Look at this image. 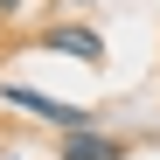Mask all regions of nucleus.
I'll return each instance as SVG.
<instances>
[{
  "label": "nucleus",
  "instance_id": "1",
  "mask_svg": "<svg viewBox=\"0 0 160 160\" xmlns=\"http://www.w3.org/2000/svg\"><path fill=\"white\" fill-rule=\"evenodd\" d=\"M0 98H7L14 112H28V118H42V125H56V132H91V112H84V104L42 98V91H28V84H0Z\"/></svg>",
  "mask_w": 160,
  "mask_h": 160
},
{
  "label": "nucleus",
  "instance_id": "2",
  "mask_svg": "<svg viewBox=\"0 0 160 160\" xmlns=\"http://www.w3.org/2000/svg\"><path fill=\"white\" fill-rule=\"evenodd\" d=\"M42 49H56V56H77V63H104V35L84 28V21H63V28H49Z\"/></svg>",
  "mask_w": 160,
  "mask_h": 160
},
{
  "label": "nucleus",
  "instance_id": "3",
  "mask_svg": "<svg viewBox=\"0 0 160 160\" xmlns=\"http://www.w3.org/2000/svg\"><path fill=\"white\" fill-rule=\"evenodd\" d=\"M63 160H125V139H112V132H63Z\"/></svg>",
  "mask_w": 160,
  "mask_h": 160
},
{
  "label": "nucleus",
  "instance_id": "4",
  "mask_svg": "<svg viewBox=\"0 0 160 160\" xmlns=\"http://www.w3.org/2000/svg\"><path fill=\"white\" fill-rule=\"evenodd\" d=\"M21 7H28V0H0V21H14V14H21Z\"/></svg>",
  "mask_w": 160,
  "mask_h": 160
},
{
  "label": "nucleus",
  "instance_id": "5",
  "mask_svg": "<svg viewBox=\"0 0 160 160\" xmlns=\"http://www.w3.org/2000/svg\"><path fill=\"white\" fill-rule=\"evenodd\" d=\"M70 7H91V0H70Z\"/></svg>",
  "mask_w": 160,
  "mask_h": 160
},
{
  "label": "nucleus",
  "instance_id": "6",
  "mask_svg": "<svg viewBox=\"0 0 160 160\" xmlns=\"http://www.w3.org/2000/svg\"><path fill=\"white\" fill-rule=\"evenodd\" d=\"M7 160H21V153H7Z\"/></svg>",
  "mask_w": 160,
  "mask_h": 160
}]
</instances>
